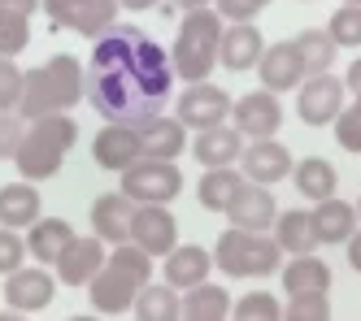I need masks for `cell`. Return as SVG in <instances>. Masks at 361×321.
Returning <instances> with one entry per match:
<instances>
[{
	"mask_svg": "<svg viewBox=\"0 0 361 321\" xmlns=\"http://www.w3.org/2000/svg\"><path fill=\"white\" fill-rule=\"evenodd\" d=\"M174 83V65L166 61V52L144 39L131 65H114V70H92L87 78V100L92 109L118 122V126H140L148 118H161V104Z\"/></svg>",
	"mask_w": 361,
	"mask_h": 321,
	"instance_id": "1",
	"label": "cell"
},
{
	"mask_svg": "<svg viewBox=\"0 0 361 321\" xmlns=\"http://www.w3.org/2000/svg\"><path fill=\"white\" fill-rule=\"evenodd\" d=\"M83 65L79 57H70V52H61V57L53 61H44L39 70L27 74V83H22V104H18V113L22 118H53V113H66L74 109V104L83 100Z\"/></svg>",
	"mask_w": 361,
	"mask_h": 321,
	"instance_id": "2",
	"label": "cell"
},
{
	"mask_svg": "<svg viewBox=\"0 0 361 321\" xmlns=\"http://www.w3.org/2000/svg\"><path fill=\"white\" fill-rule=\"evenodd\" d=\"M218 48H222V18L218 9H192L178 26V39H174V78H188V83H204L218 61Z\"/></svg>",
	"mask_w": 361,
	"mask_h": 321,
	"instance_id": "3",
	"label": "cell"
},
{
	"mask_svg": "<svg viewBox=\"0 0 361 321\" xmlns=\"http://www.w3.org/2000/svg\"><path fill=\"white\" fill-rule=\"evenodd\" d=\"M74 139H79V126H74V118H66V113H53V118L31 122L27 139H22V148L13 156L18 170H22V178H31V182L53 178L61 170L66 152L74 148Z\"/></svg>",
	"mask_w": 361,
	"mask_h": 321,
	"instance_id": "4",
	"label": "cell"
},
{
	"mask_svg": "<svg viewBox=\"0 0 361 321\" xmlns=\"http://www.w3.org/2000/svg\"><path fill=\"white\" fill-rule=\"evenodd\" d=\"M214 265L231 278H266L283 265V248L266 234H248L231 226L214 248Z\"/></svg>",
	"mask_w": 361,
	"mask_h": 321,
	"instance_id": "5",
	"label": "cell"
},
{
	"mask_svg": "<svg viewBox=\"0 0 361 321\" xmlns=\"http://www.w3.org/2000/svg\"><path fill=\"white\" fill-rule=\"evenodd\" d=\"M183 191V174L174 170V160H135L122 174V196L131 204H170Z\"/></svg>",
	"mask_w": 361,
	"mask_h": 321,
	"instance_id": "6",
	"label": "cell"
},
{
	"mask_svg": "<svg viewBox=\"0 0 361 321\" xmlns=\"http://www.w3.org/2000/svg\"><path fill=\"white\" fill-rule=\"evenodd\" d=\"M53 26H66L74 35L100 39L118 18V0H44Z\"/></svg>",
	"mask_w": 361,
	"mask_h": 321,
	"instance_id": "7",
	"label": "cell"
},
{
	"mask_svg": "<svg viewBox=\"0 0 361 321\" xmlns=\"http://www.w3.org/2000/svg\"><path fill=\"white\" fill-rule=\"evenodd\" d=\"M231 96L222 92V87H214V83H196V87H188L183 96H178V122H183L188 130H214V126H226V118H231Z\"/></svg>",
	"mask_w": 361,
	"mask_h": 321,
	"instance_id": "8",
	"label": "cell"
},
{
	"mask_svg": "<svg viewBox=\"0 0 361 321\" xmlns=\"http://www.w3.org/2000/svg\"><path fill=\"white\" fill-rule=\"evenodd\" d=\"M131 244L148 256H170L178 248V222L166 204H140L131 218Z\"/></svg>",
	"mask_w": 361,
	"mask_h": 321,
	"instance_id": "9",
	"label": "cell"
},
{
	"mask_svg": "<svg viewBox=\"0 0 361 321\" xmlns=\"http://www.w3.org/2000/svg\"><path fill=\"white\" fill-rule=\"evenodd\" d=\"M344 78H331V74H318V78H305L300 87V100H296V113L300 122L309 126H326L344 113Z\"/></svg>",
	"mask_w": 361,
	"mask_h": 321,
	"instance_id": "10",
	"label": "cell"
},
{
	"mask_svg": "<svg viewBox=\"0 0 361 321\" xmlns=\"http://www.w3.org/2000/svg\"><path fill=\"white\" fill-rule=\"evenodd\" d=\"M231 113H235V130H240V135H248V139H274L279 126H283V109H279L274 92H266V87L240 96Z\"/></svg>",
	"mask_w": 361,
	"mask_h": 321,
	"instance_id": "11",
	"label": "cell"
},
{
	"mask_svg": "<svg viewBox=\"0 0 361 321\" xmlns=\"http://www.w3.org/2000/svg\"><path fill=\"white\" fill-rule=\"evenodd\" d=\"M92 156H96V165H100V170L126 174V170L135 165V160H144V144H140V135H135V126H118V122H109V126L96 135Z\"/></svg>",
	"mask_w": 361,
	"mask_h": 321,
	"instance_id": "12",
	"label": "cell"
},
{
	"mask_svg": "<svg viewBox=\"0 0 361 321\" xmlns=\"http://www.w3.org/2000/svg\"><path fill=\"white\" fill-rule=\"evenodd\" d=\"M105 260H109V248L100 244L96 234H87V239L74 234V244L57 256V278L70 282V287H87L100 270H105Z\"/></svg>",
	"mask_w": 361,
	"mask_h": 321,
	"instance_id": "13",
	"label": "cell"
},
{
	"mask_svg": "<svg viewBox=\"0 0 361 321\" xmlns=\"http://www.w3.org/2000/svg\"><path fill=\"white\" fill-rule=\"evenodd\" d=\"M131 218H135V204L122 191H109L92 204V234L109 248H122L131 244Z\"/></svg>",
	"mask_w": 361,
	"mask_h": 321,
	"instance_id": "14",
	"label": "cell"
},
{
	"mask_svg": "<svg viewBox=\"0 0 361 321\" xmlns=\"http://www.w3.org/2000/svg\"><path fill=\"white\" fill-rule=\"evenodd\" d=\"M231 226L235 230H248V234H266L270 222H279V208H274V196L270 187H257V182H244L240 196L231 200Z\"/></svg>",
	"mask_w": 361,
	"mask_h": 321,
	"instance_id": "15",
	"label": "cell"
},
{
	"mask_svg": "<svg viewBox=\"0 0 361 321\" xmlns=\"http://www.w3.org/2000/svg\"><path fill=\"white\" fill-rule=\"evenodd\" d=\"M292 174V152L283 148L279 139H252L244 144V178L257 182V187H270V182H283Z\"/></svg>",
	"mask_w": 361,
	"mask_h": 321,
	"instance_id": "16",
	"label": "cell"
},
{
	"mask_svg": "<svg viewBox=\"0 0 361 321\" xmlns=\"http://www.w3.org/2000/svg\"><path fill=\"white\" fill-rule=\"evenodd\" d=\"M53 296H57V282L48 270H18L5 282V300L13 313H39L53 304Z\"/></svg>",
	"mask_w": 361,
	"mask_h": 321,
	"instance_id": "17",
	"label": "cell"
},
{
	"mask_svg": "<svg viewBox=\"0 0 361 321\" xmlns=\"http://www.w3.org/2000/svg\"><path fill=\"white\" fill-rule=\"evenodd\" d=\"M135 135H140L148 160H174L188 148V126L178 118H148V122L135 126Z\"/></svg>",
	"mask_w": 361,
	"mask_h": 321,
	"instance_id": "18",
	"label": "cell"
},
{
	"mask_svg": "<svg viewBox=\"0 0 361 321\" xmlns=\"http://www.w3.org/2000/svg\"><path fill=\"white\" fill-rule=\"evenodd\" d=\"M196 160L204 170H226L235 165V156H244V135L235 126H214V130H200L196 135Z\"/></svg>",
	"mask_w": 361,
	"mask_h": 321,
	"instance_id": "19",
	"label": "cell"
},
{
	"mask_svg": "<svg viewBox=\"0 0 361 321\" xmlns=\"http://www.w3.org/2000/svg\"><path fill=\"white\" fill-rule=\"evenodd\" d=\"M262 31L252 22H235L231 31H222V48H218V61L226 70H252L262 61Z\"/></svg>",
	"mask_w": 361,
	"mask_h": 321,
	"instance_id": "20",
	"label": "cell"
},
{
	"mask_svg": "<svg viewBox=\"0 0 361 321\" xmlns=\"http://www.w3.org/2000/svg\"><path fill=\"white\" fill-rule=\"evenodd\" d=\"M209 265H214V256L204 252V248H174L170 256H166V287H174V291H192V287H200L204 278H209Z\"/></svg>",
	"mask_w": 361,
	"mask_h": 321,
	"instance_id": "21",
	"label": "cell"
},
{
	"mask_svg": "<svg viewBox=\"0 0 361 321\" xmlns=\"http://www.w3.org/2000/svg\"><path fill=\"white\" fill-rule=\"evenodd\" d=\"M39 222V191L31 182H9L0 187V226L5 230H22Z\"/></svg>",
	"mask_w": 361,
	"mask_h": 321,
	"instance_id": "22",
	"label": "cell"
},
{
	"mask_svg": "<svg viewBox=\"0 0 361 321\" xmlns=\"http://www.w3.org/2000/svg\"><path fill=\"white\" fill-rule=\"evenodd\" d=\"M87 291H92L96 313H126V308L135 304V296H140V287L131 278H122L118 270H109V265L87 282Z\"/></svg>",
	"mask_w": 361,
	"mask_h": 321,
	"instance_id": "23",
	"label": "cell"
},
{
	"mask_svg": "<svg viewBox=\"0 0 361 321\" xmlns=\"http://www.w3.org/2000/svg\"><path fill=\"white\" fill-rule=\"evenodd\" d=\"M70 244H74V226H70L66 218H44V222H35L31 234H27V252H31L39 265H57V256H61Z\"/></svg>",
	"mask_w": 361,
	"mask_h": 321,
	"instance_id": "24",
	"label": "cell"
},
{
	"mask_svg": "<svg viewBox=\"0 0 361 321\" xmlns=\"http://www.w3.org/2000/svg\"><path fill=\"white\" fill-rule=\"evenodd\" d=\"M274 244H279L283 252H292V256H314V248H318L314 213H305V208L279 213V222H274Z\"/></svg>",
	"mask_w": 361,
	"mask_h": 321,
	"instance_id": "25",
	"label": "cell"
},
{
	"mask_svg": "<svg viewBox=\"0 0 361 321\" xmlns=\"http://www.w3.org/2000/svg\"><path fill=\"white\" fill-rule=\"evenodd\" d=\"M314 234L318 244H348L357 234V208L344 200H322L314 208Z\"/></svg>",
	"mask_w": 361,
	"mask_h": 321,
	"instance_id": "26",
	"label": "cell"
},
{
	"mask_svg": "<svg viewBox=\"0 0 361 321\" xmlns=\"http://www.w3.org/2000/svg\"><path fill=\"white\" fill-rule=\"evenodd\" d=\"M262 83H266V92H288V87H296L300 78H305V70H300V57H296V48L292 44H274L270 52H262Z\"/></svg>",
	"mask_w": 361,
	"mask_h": 321,
	"instance_id": "27",
	"label": "cell"
},
{
	"mask_svg": "<svg viewBox=\"0 0 361 321\" xmlns=\"http://www.w3.org/2000/svg\"><path fill=\"white\" fill-rule=\"evenodd\" d=\"M283 287L288 296H326L331 291V270L322 256H296L288 270H283Z\"/></svg>",
	"mask_w": 361,
	"mask_h": 321,
	"instance_id": "28",
	"label": "cell"
},
{
	"mask_svg": "<svg viewBox=\"0 0 361 321\" xmlns=\"http://www.w3.org/2000/svg\"><path fill=\"white\" fill-rule=\"evenodd\" d=\"M135 321H183V300H178V291L157 282V287H140L135 296Z\"/></svg>",
	"mask_w": 361,
	"mask_h": 321,
	"instance_id": "29",
	"label": "cell"
},
{
	"mask_svg": "<svg viewBox=\"0 0 361 321\" xmlns=\"http://www.w3.org/2000/svg\"><path fill=\"white\" fill-rule=\"evenodd\" d=\"M292 178H296V191L305 200H335V165L322 156H305L300 165H292Z\"/></svg>",
	"mask_w": 361,
	"mask_h": 321,
	"instance_id": "30",
	"label": "cell"
},
{
	"mask_svg": "<svg viewBox=\"0 0 361 321\" xmlns=\"http://www.w3.org/2000/svg\"><path fill=\"white\" fill-rule=\"evenodd\" d=\"M292 48H296V57H300L305 78L326 74V70H331V61H335V39H331L326 31H305L300 39H292Z\"/></svg>",
	"mask_w": 361,
	"mask_h": 321,
	"instance_id": "31",
	"label": "cell"
},
{
	"mask_svg": "<svg viewBox=\"0 0 361 321\" xmlns=\"http://www.w3.org/2000/svg\"><path fill=\"white\" fill-rule=\"evenodd\" d=\"M240 187H244V178L235 174V170H209L200 178V187H196V196H200V204L204 208H214V213H226L231 208V200L240 196Z\"/></svg>",
	"mask_w": 361,
	"mask_h": 321,
	"instance_id": "32",
	"label": "cell"
},
{
	"mask_svg": "<svg viewBox=\"0 0 361 321\" xmlns=\"http://www.w3.org/2000/svg\"><path fill=\"white\" fill-rule=\"evenodd\" d=\"M105 265H109V270H118L122 278H131L135 287H148V278H152V256H148V252H140L135 244H122V248H114Z\"/></svg>",
	"mask_w": 361,
	"mask_h": 321,
	"instance_id": "33",
	"label": "cell"
},
{
	"mask_svg": "<svg viewBox=\"0 0 361 321\" xmlns=\"http://www.w3.org/2000/svg\"><path fill=\"white\" fill-rule=\"evenodd\" d=\"M183 313H204V317H226L231 313V296L222 287H209V282H200L188 291V300H183Z\"/></svg>",
	"mask_w": 361,
	"mask_h": 321,
	"instance_id": "34",
	"label": "cell"
},
{
	"mask_svg": "<svg viewBox=\"0 0 361 321\" xmlns=\"http://www.w3.org/2000/svg\"><path fill=\"white\" fill-rule=\"evenodd\" d=\"M235 321H283V308L274 296L266 291H248V296L235 304Z\"/></svg>",
	"mask_w": 361,
	"mask_h": 321,
	"instance_id": "35",
	"label": "cell"
},
{
	"mask_svg": "<svg viewBox=\"0 0 361 321\" xmlns=\"http://www.w3.org/2000/svg\"><path fill=\"white\" fill-rule=\"evenodd\" d=\"M27 44H31V18H9V13H0V57L13 61Z\"/></svg>",
	"mask_w": 361,
	"mask_h": 321,
	"instance_id": "36",
	"label": "cell"
},
{
	"mask_svg": "<svg viewBox=\"0 0 361 321\" xmlns=\"http://www.w3.org/2000/svg\"><path fill=\"white\" fill-rule=\"evenodd\" d=\"M326 35L335 39V48H344V44H361V5H344V9H335L331 26H326Z\"/></svg>",
	"mask_w": 361,
	"mask_h": 321,
	"instance_id": "37",
	"label": "cell"
},
{
	"mask_svg": "<svg viewBox=\"0 0 361 321\" xmlns=\"http://www.w3.org/2000/svg\"><path fill=\"white\" fill-rule=\"evenodd\" d=\"M22 83H27V74H22L9 57H0V113H13L22 104Z\"/></svg>",
	"mask_w": 361,
	"mask_h": 321,
	"instance_id": "38",
	"label": "cell"
},
{
	"mask_svg": "<svg viewBox=\"0 0 361 321\" xmlns=\"http://www.w3.org/2000/svg\"><path fill=\"white\" fill-rule=\"evenodd\" d=\"M283 321H331V300L326 296H292L283 308Z\"/></svg>",
	"mask_w": 361,
	"mask_h": 321,
	"instance_id": "39",
	"label": "cell"
},
{
	"mask_svg": "<svg viewBox=\"0 0 361 321\" xmlns=\"http://www.w3.org/2000/svg\"><path fill=\"white\" fill-rule=\"evenodd\" d=\"M335 139H340V148H348V152H361V96L353 100V109H344L335 118Z\"/></svg>",
	"mask_w": 361,
	"mask_h": 321,
	"instance_id": "40",
	"label": "cell"
},
{
	"mask_svg": "<svg viewBox=\"0 0 361 321\" xmlns=\"http://www.w3.org/2000/svg\"><path fill=\"white\" fill-rule=\"evenodd\" d=\"M22 256H27V244H22L18 230H5L0 226V274H18L22 270Z\"/></svg>",
	"mask_w": 361,
	"mask_h": 321,
	"instance_id": "41",
	"label": "cell"
},
{
	"mask_svg": "<svg viewBox=\"0 0 361 321\" xmlns=\"http://www.w3.org/2000/svg\"><path fill=\"white\" fill-rule=\"evenodd\" d=\"M27 130H22V118L18 113H0V160H13Z\"/></svg>",
	"mask_w": 361,
	"mask_h": 321,
	"instance_id": "42",
	"label": "cell"
},
{
	"mask_svg": "<svg viewBox=\"0 0 361 321\" xmlns=\"http://www.w3.org/2000/svg\"><path fill=\"white\" fill-rule=\"evenodd\" d=\"M270 0H218V18H231V22H252Z\"/></svg>",
	"mask_w": 361,
	"mask_h": 321,
	"instance_id": "43",
	"label": "cell"
},
{
	"mask_svg": "<svg viewBox=\"0 0 361 321\" xmlns=\"http://www.w3.org/2000/svg\"><path fill=\"white\" fill-rule=\"evenodd\" d=\"M35 5H39V0H0V13H9V18H31Z\"/></svg>",
	"mask_w": 361,
	"mask_h": 321,
	"instance_id": "44",
	"label": "cell"
},
{
	"mask_svg": "<svg viewBox=\"0 0 361 321\" xmlns=\"http://www.w3.org/2000/svg\"><path fill=\"white\" fill-rule=\"evenodd\" d=\"M344 87H348V92H357V96H361V57H357V61H353V65H348V78H344Z\"/></svg>",
	"mask_w": 361,
	"mask_h": 321,
	"instance_id": "45",
	"label": "cell"
},
{
	"mask_svg": "<svg viewBox=\"0 0 361 321\" xmlns=\"http://www.w3.org/2000/svg\"><path fill=\"white\" fill-rule=\"evenodd\" d=\"M348 260H353V270L361 274V230H357V234L348 239Z\"/></svg>",
	"mask_w": 361,
	"mask_h": 321,
	"instance_id": "46",
	"label": "cell"
},
{
	"mask_svg": "<svg viewBox=\"0 0 361 321\" xmlns=\"http://www.w3.org/2000/svg\"><path fill=\"white\" fill-rule=\"evenodd\" d=\"M157 0H118V9H152Z\"/></svg>",
	"mask_w": 361,
	"mask_h": 321,
	"instance_id": "47",
	"label": "cell"
},
{
	"mask_svg": "<svg viewBox=\"0 0 361 321\" xmlns=\"http://www.w3.org/2000/svg\"><path fill=\"white\" fill-rule=\"evenodd\" d=\"M174 5H178V9H188V13H192V9H204V5H209V0H174Z\"/></svg>",
	"mask_w": 361,
	"mask_h": 321,
	"instance_id": "48",
	"label": "cell"
},
{
	"mask_svg": "<svg viewBox=\"0 0 361 321\" xmlns=\"http://www.w3.org/2000/svg\"><path fill=\"white\" fill-rule=\"evenodd\" d=\"M183 321H226V317H204V313H183Z\"/></svg>",
	"mask_w": 361,
	"mask_h": 321,
	"instance_id": "49",
	"label": "cell"
},
{
	"mask_svg": "<svg viewBox=\"0 0 361 321\" xmlns=\"http://www.w3.org/2000/svg\"><path fill=\"white\" fill-rule=\"evenodd\" d=\"M0 321H27V317H22V313H13V308H9V313H0Z\"/></svg>",
	"mask_w": 361,
	"mask_h": 321,
	"instance_id": "50",
	"label": "cell"
},
{
	"mask_svg": "<svg viewBox=\"0 0 361 321\" xmlns=\"http://www.w3.org/2000/svg\"><path fill=\"white\" fill-rule=\"evenodd\" d=\"M70 321H96V317H70Z\"/></svg>",
	"mask_w": 361,
	"mask_h": 321,
	"instance_id": "51",
	"label": "cell"
},
{
	"mask_svg": "<svg viewBox=\"0 0 361 321\" xmlns=\"http://www.w3.org/2000/svg\"><path fill=\"white\" fill-rule=\"evenodd\" d=\"M344 5H361V0H344Z\"/></svg>",
	"mask_w": 361,
	"mask_h": 321,
	"instance_id": "52",
	"label": "cell"
},
{
	"mask_svg": "<svg viewBox=\"0 0 361 321\" xmlns=\"http://www.w3.org/2000/svg\"><path fill=\"white\" fill-rule=\"evenodd\" d=\"M357 218H361V200H357Z\"/></svg>",
	"mask_w": 361,
	"mask_h": 321,
	"instance_id": "53",
	"label": "cell"
}]
</instances>
